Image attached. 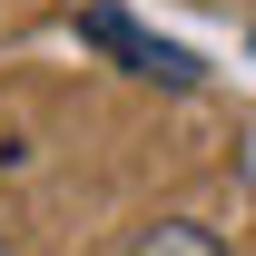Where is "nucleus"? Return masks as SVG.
Returning a JSON list of instances; mask_svg holds the SVG:
<instances>
[{"mask_svg": "<svg viewBox=\"0 0 256 256\" xmlns=\"http://www.w3.org/2000/svg\"><path fill=\"white\" fill-rule=\"evenodd\" d=\"M79 40H89V50H108V60H128L138 79L197 89V60H188V50H178V40H158V30H138V20H128V10H108V0H98V10H79Z\"/></svg>", "mask_w": 256, "mask_h": 256, "instance_id": "f257e3e1", "label": "nucleus"}, {"mask_svg": "<svg viewBox=\"0 0 256 256\" xmlns=\"http://www.w3.org/2000/svg\"><path fill=\"white\" fill-rule=\"evenodd\" d=\"M128 256H226V246L207 236V226H188V217H168V226H148V236H138Z\"/></svg>", "mask_w": 256, "mask_h": 256, "instance_id": "f03ea898", "label": "nucleus"}, {"mask_svg": "<svg viewBox=\"0 0 256 256\" xmlns=\"http://www.w3.org/2000/svg\"><path fill=\"white\" fill-rule=\"evenodd\" d=\"M0 256H10V246H0Z\"/></svg>", "mask_w": 256, "mask_h": 256, "instance_id": "7ed1b4c3", "label": "nucleus"}]
</instances>
